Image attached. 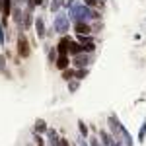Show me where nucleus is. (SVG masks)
<instances>
[{
	"label": "nucleus",
	"mask_w": 146,
	"mask_h": 146,
	"mask_svg": "<svg viewBox=\"0 0 146 146\" xmlns=\"http://www.w3.org/2000/svg\"><path fill=\"white\" fill-rule=\"evenodd\" d=\"M78 131H80V136H84V138H88V125L84 123L82 119L78 121Z\"/></svg>",
	"instance_id": "obj_21"
},
{
	"label": "nucleus",
	"mask_w": 146,
	"mask_h": 146,
	"mask_svg": "<svg viewBox=\"0 0 146 146\" xmlns=\"http://www.w3.org/2000/svg\"><path fill=\"white\" fill-rule=\"evenodd\" d=\"M33 10H29V8H25L23 10V16H22V23L18 25L20 27V31H27L31 25H33Z\"/></svg>",
	"instance_id": "obj_6"
},
{
	"label": "nucleus",
	"mask_w": 146,
	"mask_h": 146,
	"mask_svg": "<svg viewBox=\"0 0 146 146\" xmlns=\"http://www.w3.org/2000/svg\"><path fill=\"white\" fill-rule=\"evenodd\" d=\"M64 6V0H51V6H49V10L56 14V12H60V8Z\"/></svg>",
	"instance_id": "obj_17"
},
{
	"label": "nucleus",
	"mask_w": 146,
	"mask_h": 146,
	"mask_svg": "<svg viewBox=\"0 0 146 146\" xmlns=\"http://www.w3.org/2000/svg\"><path fill=\"white\" fill-rule=\"evenodd\" d=\"M70 64H72L70 55H58V58H56V62H55V68H58V70L62 72V70L70 68Z\"/></svg>",
	"instance_id": "obj_10"
},
{
	"label": "nucleus",
	"mask_w": 146,
	"mask_h": 146,
	"mask_svg": "<svg viewBox=\"0 0 146 146\" xmlns=\"http://www.w3.org/2000/svg\"><path fill=\"white\" fill-rule=\"evenodd\" d=\"M0 72L8 80H12V74H10V70H8V66H6V55H0Z\"/></svg>",
	"instance_id": "obj_14"
},
{
	"label": "nucleus",
	"mask_w": 146,
	"mask_h": 146,
	"mask_svg": "<svg viewBox=\"0 0 146 146\" xmlns=\"http://www.w3.org/2000/svg\"><path fill=\"white\" fill-rule=\"evenodd\" d=\"M41 146H43V144H41Z\"/></svg>",
	"instance_id": "obj_31"
},
{
	"label": "nucleus",
	"mask_w": 146,
	"mask_h": 146,
	"mask_svg": "<svg viewBox=\"0 0 146 146\" xmlns=\"http://www.w3.org/2000/svg\"><path fill=\"white\" fill-rule=\"evenodd\" d=\"M68 84V92H70V94H76V92H78V88H80V80H68L66 82Z\"/></svg>",
	"instance_id": "obj_18"
},
{
	"label": "nucleus",
	"mask_w": 146,
	"mask_h": 146,
	"mask_svg": "<svg viewBox=\"0 0 146 146\" xmlns=\"http://www.w3.org/2000/svg\"><path fill=\"white\" fill-rule=\"evenodd\" d=\"M56 146H70V144H68V140L64 138V136H60V138H58V142H56Z\"/></svg>",
	"instance_id": "obj_28"
},
{
	"label": "nucleus",
	"mask_w": 146,
	"mask_h": 146,
	"mask_svg": "<svg viewBox=\"0 0 146 146\" xmlns=\"http://www.w3.org/2000/svg\"><path fill=\"white\" fill-rule=\"evenodd\" d=\"M88 74H90V68H76V80H80V82L86 78Z\"/></svg>",
	"instance_id": "obj_20"
},
{
	"label": "nucleus",
	"mask_w": 146,
	"mask_h": 146,
	"mask_svg": "<svg viewBox=\"0 0 146 146\" xmlns=\"http://www.w3.org/2000/svg\"><path fill=\"white\" fill-rule=\"evenodd\" d=\"M100 136H101V144H105V146L113 144V136L109 135L107 131H100Z\"/></svg>",
	"instance_id": "obj_16"
},
{
	"label": "nucleus",
	"mask_w": 146,
	"mask_h": 146,
	"mask_svg": "<svg viewBox=\"0 0 146 146\" xmlns=\"http://www.w3.org/2000/svg\"><path fill=\"white\" fill-rule=\"evenodd\" d=\"M56 58H58V51H56V47H53L51 51H49V62L55 66V62H56Z\"/></svg>",
	"instance_id": "obj_22"
},
{
	"label": "nucleus",
	"mask_w": 146,
	"mask_h": 146,
	"mask_svg": "<svg viewBox=\"0 0 146 146\" xmlns=\"http://www.w3.org/2000/svg\"><path fill=\"white\" fill-rule=\"evenodd\" d=\"M16 53H18V56H22V58H29V56H31V45H29V39H27L25 31H20V33H18V39H16Z\"/></svg>",
	"instance_id": "obj_3"
},
{
	"label": "nucleus",
	"mask_w": 146,
	"mask_h": 146,
	"mask_svg": "<svg viewBox=\"0 0 146 146\" xmlns=\"http://www.w3.org/2000/svg\"><path fill=\"white\" fill-rule=\"evenodd\" d=\"M74 4H76V0H64V8H66V10L74 8Z\"/></svg>",
	"instance_id": "obj_27"
},
{
	"label": "nucleus",
	"mask_w": 146,
	"mask_h": 146,
	"mask_svg": "<svg viewBox=\"0 0 146 146\" xmlns=\"http://www.w3.org/2000/svg\"><path fill=\"white\" fill-rule=\"evenodd\" d=\"M72 29L76 35H92V23L90 22H74Z\"/></svg>",
	"instance_id": "obj_8"
},
{
	"label": "nucleus",
	"mask_w": 146,
	"mask_h": 146,
	"mask_svg": "<svg viewBox=\"0 0 146 146\" xmlns=\"http://www.w3.org/2000/svg\"><path fill=\"white\" fill-rule=\"evenodd\" d=\"M47 129H49V127H47V123L43 119H37V121H35V131H37V133H47Z\"/></svg>",
	"instance_id": "obj_19"
},
{
	"label": "nucleus",
	"mask_w": 146,
	"mask_h": 146,
	"mask_svg": "<svg viewBox=\"0 0 146 146\" xmlns=\"http://www.w3.org/2000/svg\"><path fill=\"white\" fill-rule=\"evenodd\" d=\"M84 4H86L88 8H98V4H100V0H84Z\"/></svg>",
	"instance_id": "obj_26"
},
{
	"label": "nucleus",
	"mask_w": 146,
	"mask_h": 146,
	"mask_svg": "<svg viewBox=\"0 0 146 146\" xmlns=\"http://www.w3.org/2000/svg\"><path fill=\"white\" fill-rule=\"evenodd\" d=\"M90 146H100V142H98V138H90Z\"/></svg>",
	"instance_id": "obj_30"
},
{
	"label": "nucleus",
	"mask_w": 146,
	"mask_h": 146,
	"mask_svg": "<svg viewBox=\"0 0 146 146\" xmlns=\"http://www.w3.org/2000/svg\"><path fill=\"white\" fill-rule=\"evenodd\" d=\"M80 53H84V51H82V45H80L76 39H72V41H70V45H68V55H70V56H76V55H80Z\"/></svg>",
	"instance_id": "obj_13"
},
{
	"label": "nucleus",
	"mask_w": 146,
	"mask_h": 146,
	"mask_svg": "<svg viewBox=\"0 0 146 146\" xmlns=\"http://www.w3.org/2000/svg\"><path fill=\"white\" fill-rule=\"evenodd\" d=\"M70 25H72V20L68 18V12H62V10L56 12V14H55V20H53V29H55V33L68 35Z\"/></svg>",
	"instance_id": "obj_2"
},
{
	"label": "nucleus",
	"mask_w": 146,
	"mask_h": 146,
	"mask_svg": "<svg viewBox=\"0 0 146 146\" xmlns=\"http://www.w3.org/2000/svg\"><path fill=\"white\" fill-rule=\"evenodd\" d=\"M107 123H109L111 136L115 140H121V127H123V123L119 121V117H117V115H109V117H107Z\"/></svg>",
	"instance_id": "obj_5"
},
{
	"label": "nucleus",
	"mask_w": 146,
	"mask_h": 146,
	"mask_svg": "<svg viewBox=\"0 0 146 146\" xmlns=\"http://www.w3.org/2000/svg\"><path fill=\"white\" fill-rule=\"evenodd\" d=\"M92 62H94V56L90 53H80V55L72 56V66L74 68H90Z\"/></svg>",
	"instance_id": "obj_4"
},
{
	"label": "nucleus",
	"mask_w": 146,
	"mask_h": 146,
	"mask_svg": "<svg viewBox=\"0 0 146 146\" xmlns=\"http://www.w3.org/2000/svg\"><path fill=\"white\" fill-rule=\"evenodd\" d=\"M12 20H14V23L16 25H20L22 23V16H23V8L22 6H12Z\"/></svg>",
	"instance_id": "obj_12"
},
{
	"label": "nucleus",
	"mask_w": 146,
	"mask_h": 146,
	"mask_svg": "<svg viewBox=\"0 0 146 146\" xmlns=\"http://www.w3.org/2000/svg\"><path fill=\"white\" fill-rule=\"evenodd\" d=\"M60 76H62V80H74L76 78V68H66V70H62L60 72Z\"/></svg>",
	"instance_id": "obj_15"
},
{
	"label": "nucleus",
	"mask_w": 146,
	"mask_h": 146,
	"mask_svg": "<svg viewBox=\"0 0 146 146\" xmlns=\"http://www.w3.org/2000/svg\"><path fill=\"white\" fill-rule=\"evenodd\" d=\"M6 39H8V18H2L0 20V45H6Z\"/></svg>",
	"instance_id": "obj_11"
},
{
	"label": "nucleus",
	"mask_w": 146,
	"mask_h": 146,
	"mask_svg": "<svg viewBox=\"0 0 146 146\" xmlns=\"http://www.w3.org/2000/svg\"><path fill=\"white\" fill-rule=\"evenodd\" d=\"M68 18L72 22H96V20H101V12L88 8L84 2H76L74 8L68 10Z\"/></svg>",
	"instance_id": "obj_1"
},
{
	"label": "nucleus",
	"mask_w": 146,
	"mask_h": 146,
	"mask_svg": "<svg viewBox=\"0 0 146 146\" xmlns=\"http://www.w3.org/2000/svg\"><path fill=\"white\" fill-rule=\"evenodd\" d=\"M33 27H35V35L39 39H45L47 37V25H45V18L43 16H37L33 22Z\"/></svg>",
	"instance_id": "obj_7"
},
{
	"label": "nucleus",
	"mask_w": 146,
	"mask_h": 146,
	"mask_svg": "<svg viewBox=\"0 0 146 146\" xmlns=\"http://www.w3.org/2000/svg\"><path fill=\"white\" fill-rule=\"evenodd\" d=\"M70 41H72V37L70 35H60V39H58V43H56V51H58V55H68V45H70Z\"/></svg>",
	"instance_id": "obj_9"
},
{
	"label": "nucleus",
	"mask_w": 146,
	"mask_h": 146,
	"mask_svg": "<svg viewBox=\"0 0 146 146\" xmlns=\"http://www.w3.org/2000/svg\"><path fill=\"white\" fill-rule=\"evenodd\" d=\"M101 29H103V22H100V20H96V22L92 23V33H100Z\"/></svg>",
	"instance_id": "obj_24"
},
{
	"label": "nucleus",
	"mask_w": 146,
	"mask_h": 146,
	"mask_svg": "<svg viewBox=\"0 0 146 146\" xmlns=\"http://www.w3.org/2000/svg\"><path fill=\"white\" fill-rule=\"evenodd\" d=\"M25 0H12V6H23Z\"/></svg>",
	"instance_id": "obj_29"
},
{
	"label": "nucleus",
	"mask_w": 146,
	"mask_h": 146,
	"mask_svg": "<svg viewBox=\"0 0 146 146\" xmlns=\"http://www.w3.org/2000/svg\"><path fill=\"white\" fill-rule=\"evenodd\" d=\"M82 51H84V53H90V55H94V53H96V43H88V45H82Z\"/></svg>",
	"instance_id": "obj_25"
},
{
	"label": "nucleus",
	"mask_w": 146,
	"mask_h": 146,
	"mask_svg": "<svg viewBox=\"0 0 146 146\" xmlns=\"http://www.w3.org/2000/svg\"><path fill=\"white\" fill-rule=\"evenodd\" d=\"M146 138V119L142 121V125H140V131H138V142H144Z\"/></svg>",
	"instance_id": "obj_23"
}]
</instances>
